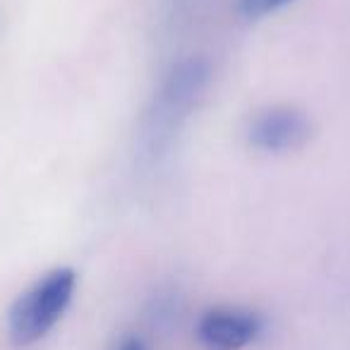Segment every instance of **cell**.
I'll use <instances>...</instances> for the list:
<instances>
[{
  "instance_id": "obj_1",
  "label": "cell",
  "mask_w": 350,
  "mask_h": 350,
  "mask_svg": "<svg viewBox=\"0 0 350 350\" xmlns=\"http://www.w3.org/2000/svg\"><path fill=\"white\" fill-rule=\"evenodd\" d=\"M206 84L209 65L202 58H187L165 72L142 120L139 146L146 159L154 161L165 154L173 137L202 98Z\"/></svg>"
},
{
  "instance_id": "obj_2",
  "label": "cell",
  "mask_w": 350,
  "mask_h": 350,
  "mask_svg": "<svg viewBox=\"0 0 350 350\" xmlns=\"http://www.w3.org/2000/svg\"><path fill=\"white\" fill-rule=\"evenodd\" d=\"M77 288V273L58 267L31 283L8 312V331L15 345H31L44 338L70 307Z\"/></svg>"
},
{
  "instance_id": "obj_3",
  "label": "cell",
  "mask_w": 350,
  "mask_h": 350,
  "mask_svg": "<svg viewBox=\"0 0 350 350\" xmlns=\"http://www.w3.org/2000/svg\"><path fill=\"white\" fill-rule=\"evenodd\" d=\"M245 135L254 149L267 154H286L307 144L312 137V120L295 106H271L252 116Z\"/></svg>"
},
{
  "instance_id": "obj_4",
  "label": "cell",
  "mask_w": 350,
  "mask_h": 350,
  "mask_svg": "<svg viewBox=\"0 0 350 350\" xmlns=\"http://www.w3.org/2000/svg\"><path fill=\"white\" fill-rule=\"evenodd\" d=\"M262 331V317L240 307H214L197 321V338L206 350H243L254 343Z\"/></svg>"
},
{
  "instance_id": "obj_5",
  "label": "cell",
  "mask_w": 350,
  "mask_h": 350,
  "mask_svg": "<svg viewBox=\"0 0 350 350\" xmlns=\"http://www.w3.org/2000/svg\"><path fill=\"white\" fill-rule=\"evenodd\" d=\"M293 0H238V12L245 20H262L271 12L286 8Z\"/></svg>"
},
{
  "instance_id": "obj_6",
  "label": "cell",
  "mask_w": 350,
  "mask_h": 350,
  "mask_svg": "<svg viewBox=\"0 0 350 350\" xmlns=\"http://www.w3.org/2000/svg\"><path fill=\"white\" fill-rule=\"evenodd\" d=\"M116 350H144V343H142L137 336H127V338L122 340V343L118 345Z\"/></svg>"
}]
</instances>
